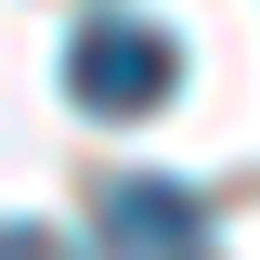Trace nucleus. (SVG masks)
Masks as SVG:
<instances>
[{"instance_id":"f257e3e1","label":"nucleus","mask_w":260,"mask_h":260,"mask_svg":"<svg viewBox=\"0 0 260 260\" xmlns=\"http://www.w3.org/2000/svg\"><path fill=\"white\" fill-rule=\"evenodd\" d=\"M65 91L91 104V117H156V104L182 91V39L143 26V13H91L78 52H65Z\"/></svg>"},{"instance_id":"f03ea898","label":"nucleus","mask_w":260,"mask_h":260,"mask_svg":"<svg viewBox=\"0 0 260 260\" xmlns=\"http://www.w3.org/2000/svg\"><path fill=\"white\" fill-rule=\"evenodd\" d=\"M104 247H208V195L156 182V169H117L104 182Z\"/></svg>"}]
</instances>
